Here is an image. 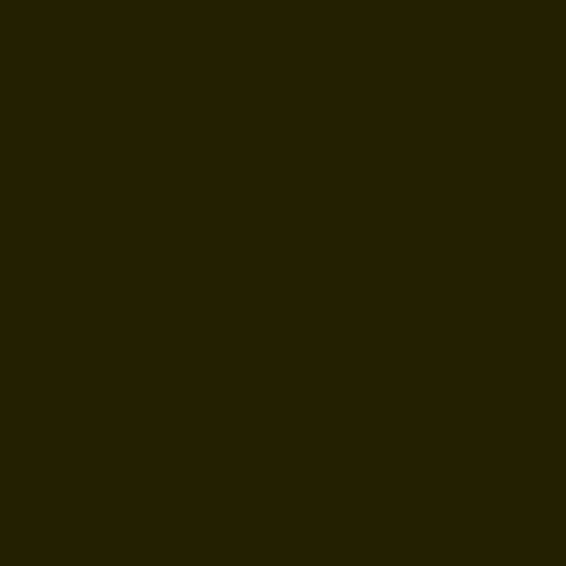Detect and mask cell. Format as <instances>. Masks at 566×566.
Returning <instances> with one entry per match:
<instances>
[]
</instances>
